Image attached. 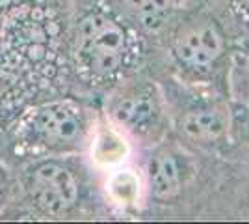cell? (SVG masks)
Segmentation results:
<instances>
[{"instance_id": "obj_1", "label": "cell", "mask_w": 249, "mask_h": 224, "mask_svg": "<svg viewBox=\"0 0 249 224\" xmlns=\"http://www.w3.org/2000/svg\"><path fill=\"white\" fill-rule=\"evenodd\" d=\"M169 53L175 65L192 82L210 79L227 54L223 26L208 11L180 17L171 28Z\"/></svg>"}, {"instance_id": "obj_2", "label": "cell", "mask_w": 249, "mask_h": 224, "mask_svg": "<svg viewBox=\"0 0 249 224\" xmlns=\"http://www.w3.org/2000/svg\"><path fill=\"white\" fill-rule=\"evenodd\" d=\"M76 53L82 65L99 79L115 75L124 64L128 40L123 26L104 13H89L78 24Z\"/></svg>"}, {"instance_id": "obj_3", "label": "cell", "mask_w": 249, "mask_h": 224, "mask_svg": "<svg viewBox=\"0 0 249 224\" xmlns=\"http://www.w3.org/2000/svg\"><path fill=\"white\" fill-rule=\"evenodd\" d=\"M164 99L155 86L142 84L117 99L114 118L119 125L136 135L156 137L164 123Z\"/></svg>"}, {"instance_id": "obj_4", "label": "cell", "mask_w": 249, "mask_h": 224, "mask_svg": "<svg viewBox=\"0 0 249 224\" xmlns=\"http://www.w3.org/2000/svg\"><path fill=\"white\" fill-rule=\"evenodd\" d=\"M231 110L225 103L194 97L177 112V129L184 139L197 144L219 142L231 129Z\"/></svg>"}, {"instance_id": "obj_5", "label": "cell", "mask_w": 249, "mask_h": 224, "mask_svg": "<svg viewBox=\"0 0 249 224\" xmlns=\"http://www.w3.org/2000/svg\"><path fill=\"white\" fill-rule=\"evenodd\" d=\"M30 191L36 204L45 213L51 215L65 213L78 198L74 178L56 163H45L34 170Z\"/></svg>"}, {"instance_id": "obj_6", "label": "cell", "mask_w": 249, "mask_h": 224, "mask_svg": "<svg viewBox=\"0 0 249 224\" xmlns=\"http://www.w3.org/2000/svg\"><path fill=\"white\" fill-rule=\"evenodd\" d=\"M36 133L49 146H71L82 137V122L67 105H51L34 120Z\"/></svg>"}, {"instance_id": "obj_7", "label": "cell", "mask_w": 249, "mask_h": 224, "mask_svg": "<svg viewBox=\"0 0 249 224\" xmlns=\"http://www.w3.org/2000/svg\"><path fill=\"white\" fill-rule=\"evenodd\" d=\"M149 187L158 200H171L180 192L182 170L171 149H160L149 163Z\"/></svg>"}, {"instance_id": "obj_8", "label": "cell", "mask_w": 249, "mask_h": 224, "mask_svg": "<svg viewBox=\"0 0 249 224\" xmlns=\"http://www.w3.org/2000/svg\"><path fill=\"white\" fill-rule=\"evenodd\" d=\"M124 15L149 34H160L175 17L173 0H123Z\"/></svg>"}, {"instance_id": "obj_9", "label": "cell", "mask_w": 249, "mask_h": 224, "mask_svg": "<svg viewBox=\"0 0 249 224\" xmlns=\"http://www.w3.org/2000/svg\"><path fill=\"white\" fill-rule=\"evenodd\" d=\"M11 41L15 45V49L22 56L30 58L32 62H41L51 53V34L39 22H17L11 34Z\"/></svg>"}, {"instance_id": "obj_10", "label": "cell", "mask_w": 249, "mask_h": 224, "mask_svg": "<svg viewBox=\"0 0 249 224\" xmlns=\"http://www.w3.org/2000/svg\"><path fill=\"white\" fill-rule=\"evenodd\" d=\"M229 86L232 97L249 110V53H244L234 60L229 75Z\"/></svg>"}, {"instance_id": "obj_11", "label": "cell", "mask_w": 249, "mask_h": 224, "mask_svg": "<svg viewBox=\"0 0 249 224\" xmlns=\"http://www.w3.org/2000/svg\"><path fill=\"white\" fill-rule=\"evenodd\" d=\"M112 191L121 200V202H136L138 192H140V183L132 172H121L117 174L112 182Z\"/></svg>"}, {"instance_id": "obj_12", "label": "cell", "mask_w": 249, "mask_h": 224, "mask_svg": "<svg viewBox=\"0 0 249 224\" xmlns=\"http://www.w3.org/2000/svg\"><path fill=\"white\" fill-rule=\"evenodd\" d=\"M227 4L240 21L249 22V0H227Z\"/></svg>"}, {"instance_id": "obj_13", "label": "cell", "mask_w": 249, "mask_h": 224, "mask_svg": "<svg viewBox=\"0 0 249 224\" xmlns=\"http://www.w3.org/2000/svg\"><path fill=\"white\" fill-rule=\"evenodd\" d=\"M248 127H249V123H248ZM248 140H249V131H248ZM248 144H249V142H248Z\"/></svg>"}]
</instances>
